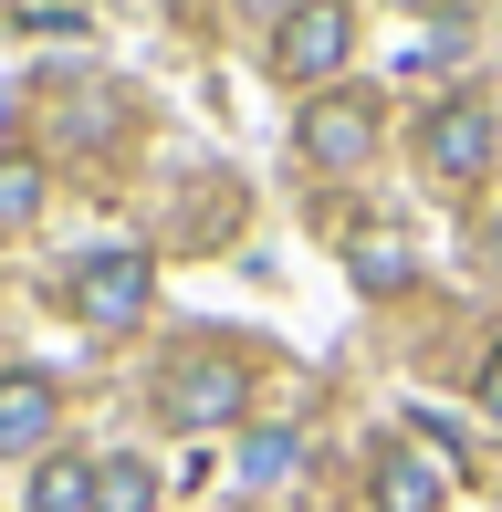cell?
Instances as JSON below:
<instances>
[{"instance_id": "15", "label": "cell", "mask_w": 502, "mask_h": 512, "mask_svg": "<svg viewBox=\"0 0 502 512\" xmlns=\"http://www.w3.org/2000/svg\"><path fill=\"white\" fill-rule=\"evenodd\" d=\"M482 387H492V408H502V345H492V366H482Z\"/></svg>"}, {"instance_id": "11", "label": "cell", "mask_w": 502, "mask_h": 512, "mask_svg": "<svg viewBox=\"0 0 502 512\" xmlns=\"http://www.w3.org/2000/svg\"><path fill=\"white\" fill-rule=\"evenodd\" d=\"M95 512H157V460L105 450V460H95Z\"/></svg>"}, {"instance_id": "3", "label": "cell", "mask_w": 502, "mask_h": 512, "mask_svg": "<svg viewBox=\"0 0 502 512\" xmlns=\"http://www.w3.org/2000/svg\"><path fill=\"white\" fill-rule=\"evenodd\" d=\"M63 314L84 324V335H136L157 304V262L147 251H95V262H63Z\"/></svg>"}, {"instance_id": "10", "label": "cell", "mask_w": 502, "mask_h": 512, "mask_svg": "<svg viewBox=\"0 0 502 512\" xmlns=\"http://www.w3.org/2000/svg\"><path fill=\"white\" fill-rule=\"evenodd\" d=\"M42 199H53V168H42L32 147H0V230L42 220Z\"/></svg>"}, {"instance_id": "1", "label": "cell", "mask_w": 502, "mask_h": 512, "mask_svg": "<svg viewBox=\"0 0 502 512\" xmlns=\"http://www.w3.org/2000/svg\"><path fill=\"white\" fill-rule=\"evenodd\" d=\"M157 418L168 429H251V356L231 345H189L157 366Z\"/></svg>"}, {"instance_id": "9", "label": "cell", "mask_w": 502, "mask_h": 512, "mask_svg": "<svg viewBox=\"0 0 502 512\" xmlns=\"http://www.w3.org/2000/svg\"><path fill=\"white\" fill-rule=\"evenodd\" d=\"M471 42H482V21H471V11H419V21H408V42H398V74H450Z\"/></svg>"}, {"instance_id": "16", "label": "cell", "mask_w": 502, "mask_h": 512, "mask_svg": "<svg viewBox=\"0 0 502 512\" xmlns=\"http://www.w3.org/2000/svg\"><path fill=\"white\" fill-rule=\"evenodd\" d=\"M398 11H440V0H398Z\"/></svg>"}, {"instance_id": "5", "label": "cell", "mask_w": 502, "mask_h": 512, "mask_svg": "<svg viewBox=\"0 0 502 512\" xmlns=\"http://www.w3.org/2000/svg\"><path fill=\"white\" fill-rule=\"evenodd\" d=\"M419 168H429V178H450V189L492 178V168H502V126H492V105H482V95L429 105V126H419Z\"/></svg>"}, {"instance_id": "6", "label": "cell", "mask_w": 502, "mask_h": 512, "mask_svg": "<svg viewBox=\"0 0 502 512\" xmlns=\"http://www.w3.org/2000/svg\"><path fill=\"white\" fill-rule=\"evenodd\" d=\"M335 251H346V283L356 293H408V283H419V241H408V220H387V209H346Z\"/></svg>"}, {"instance_id": "12", "label": "cell", "mask_w": 502, "mask_h": 512, "mask_svg": "<svg viewBox=\"0 0 502 512\" xmlns=\"http://www.w3.org/2000/svg\"><path fill=\"white\" fill-rule=\"evenodd\" d=\"M293 460H304V439H293V429H272V418H251V429H241V481H251V492H272Z\"/></svg>"}, {"instance_id": "13", "label": "cell", "mask_w": 502, "mask_h": 512, "mask_svg": "<svg viewBox=\"0 0 502 512\" xmlns=\"http://www.w3.org/2000/svg\"><path fill=\"white\" fill-rule=\"evenodd\" d=\"M32 512H95V460H42L32 471Z\"/></svg>"}, {"instance_id": "7", "label": "cell", "mask_w": 502, "mask_h": 512, "mask_svg": "<svg viewBox=\"0 0 502 512\" xmlns=\"http://www.w3.org/2000/svg\"><path fill=\"white\" fill-rule=\"evenodd\" d=\"M367 492H377V512H440L450 502V460L429 439H387L367 460Z\"/></svg>"}, {"instance_id": "4", "label": "cell", "mask_w": 502, "mask_h": 512, "mask_svg": "<svg viewBox=\"0 0 502 512\" xmlns=\"http://www.w3.org/2000/svg\"><path fill=\"white\" fill-rule=\"evenodd\" d=\"M377 95H346V84H335V95H304V115H293V147H304V168H325V178H356L377 157Z\"/></svg>"}, {"instance_id": "2", "label": "cell", "mask_w": 502, "mask_h": 512, "mask_svg": "<svg viewBox=\"0 0 502 512\" xmlns=\"http://www.w3.org/2000/svg\"><path fill=\"white\" fill-rule=\"evenodd\" d=\"M356 53V0H293L283 21H272V84H293V95H335V74H346Z\"/></svg>"}, {"instance_id": "8", "label": "cell", "mask_w": 502, "mask_h": 512, "mask_svg": "<svg viewBox=\"0 0 502 512\" xmlns=\"http://www.w3.org/2000/svg\"><path fill=\"white\" fill-rule=\"evenodd\" d=\"M53 418H63V387L42 377V366H0V460L42 450V439H53Z\"/></svg>"}, {"instance_id": "14", "label": "cell", "mask_w": 502, "mask_h": 512, "mask_svg": "<svg viewBox=\"0 0 502 512\" xmlns=\"http://www.w3.org/2000/svg\"><path fill=\"white\" fill-rule=\"evenodd\" d=\"M231 11H251V21H283V11H293V0H231Z\"/></svg>"}]
</instances>
